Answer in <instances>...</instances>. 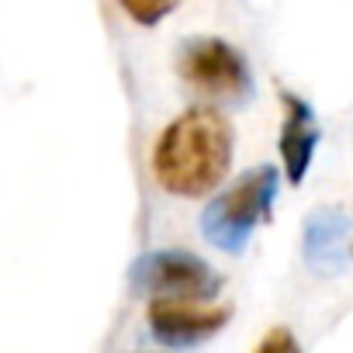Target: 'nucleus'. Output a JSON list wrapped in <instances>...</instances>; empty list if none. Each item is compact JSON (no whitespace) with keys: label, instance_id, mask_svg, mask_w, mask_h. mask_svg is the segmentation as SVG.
Listing matches in <instances>:
<instances>
[{"label":"nucleus","instance_id":"nucleus-8","mask_svg":"<svg viewBox=\"0 0 353 353\" xmlns=\"http://www.w3.org/2000/svg\"><path fill=\"white\" fill-rule=\"evenodd\" d=\"M118 8L142 28H156L159 21H166L176 8H181V0H118Z\"/></svg>","mask_w":353,"mask_h":353},{"label":"nucleus","instance_id":"nucleus-3","mask_svg":"<svg viewBox=\"0 0 353 353\" xmlns=\"http://www.w3.org/2000/svg\"><path fill=\"white\" fill-rule=\"evenodd\" d=\"M176 73L215 108H243L256 94L253 70L246 56L215 35H191L176 49Z\"/></svg>","mask_w":353,"mask_h":353},{"label":"nucleus","instance_id":"nucleus-5","mask_svg":"<svg viewBox=\"0 0 353 353\" xmlns=\"http://www.w3.org/2000/svg\"><path fill=\"white\" fill-rule=\"evenodd\" d=\"M232 319V308L201 301H149L145 325L149 336L166 350H191L215 339Z\"/></svg>","mask_w":353,"mask_h":353},{"label":"nucleus","instance_id":"nucleus-2","mask_svg":"<svg viewBox=\"0 0 353 353\" xmlns=\"http://www.w3.org/2000/svg\"><path fill=\"white\" fill-rule=\"evenodd\" d=\"M281 194V173L277 166H253L246 173H239L236 181L215 194L205 212H201V236L229 253V256H239L246 250V243L253 239V232L270 222L274 215V201Z\"/></svg>","mask_w":353,"mask_h":353},{"label":"nucleus","instance_id":"nucleus-4","mask_svg":"<svg viewBox=\"0 0 353 353\" xmlns=\"http://www.w3.org/2000/svg\"><path fill=\"white\" fill-rule=\"evenodd\" d=\"M225 277L191 250H149L132 260L128 288L149 301H215Z\"/></svg>","mask_w":353,"mask_h":353},{"label":"nucleus","instance_id":"nucleus-6","mask_svg":"<svg viewBox=\"0 0 353 353\" xmlns=\"http://www.w3.org/2000/svg\"><path fill=\"white\" fill-rule=\"evenodd\" d=\"M353 253V222L346 212L322 205L312 208L301 229V256L312 274L319 277H336L343 274L346 260Z\"/></svg>","mask_w":353,"mask_h":353},{"label":"nucleus","instance_id":"nucleus-9","mask_svg":"<svg viewBox=\"0 0 353 353\" xmlns=\"http://www.w3.org/2000/svg\"><path fill=\"white\" fill-rule=\"evenodd\" d=\"M253 353H305V350H301L298 336H294L288 325H274V329L256 343V350H253Z\"/></svg>","mask_w":353,"mask_h":353},{"label":"nucleus","instance_id":"nucleus-7","mask_svg":"<svg viewBox=\"0 0 353 353\" xmlns=\"http://www.w3.org/2000/svg\"><path fill=\"white\" fill-rule=\"evenodd\" d=\"M281 104H284V121H281V135H277L281 170H284V181L291 188H298V184H305V176L312 170L322 128H319V118L305 97L281 90Z\"/></svg>","mask_w":353,"mask_h":353},{"label":"nucleus","instance_id":"nucleus-1","mask_svg":"<svg viewBox=\"0 0 353 353\" xmlns=\"http://www.w3.org/2000/svg\"><path fill=\"white\" fill-rule=\"evenodd\" d=\"M236 132L219 108L198 104L176 114L152 145V176L159 191L181 201L208 198L232 166Z\"/></svg>","mask_w":353,"mask_h":353}]
</instances>
